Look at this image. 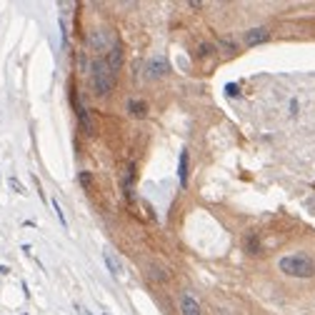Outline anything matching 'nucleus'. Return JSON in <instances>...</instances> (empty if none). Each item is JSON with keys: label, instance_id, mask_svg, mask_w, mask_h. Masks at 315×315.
Here are the masks:
<instances>
[{"label": "nucleus", "instance_id": "obj_1", "mask_svg": "<svg viewBox=\"0 0 315 315\" xmlns=\"http://www.w3.org/2000/svg\"><path fill=\"white\" fill-rule=\"evenodd\" d=\"M280 273L290 278H313L315 275V260L305 253H293L280 260Z\"/></svg>", "mask_w": 315, "mask_h": 315}, {"label": "nucleus", "instance_id": "obj_2", "mask_svg": "<svg viewBox=\"0 0 315 315\" xmlns=\"http://www.w3.org/2000/svg\"><path fill=\"white\" fill-rule=\"evenodd\" d=\"M90 78H93V88L98 95H108L115 85V73L110 65L105 63V58H95L90 65Z\"/></svg>", "mask_w": 315, "mask_h": 315}, {"label": "nucleus", "instance_id": "obj_3", "mask_svg": "<svg viewBox=\"0 0 315 315\" xmlns=\"http://www.w3.org/2000/svg\"><path fill=\"white\" fill-rule=\"evenodd\" d=\"M73 105H75V113H78V123H80L83 133H85V135H95V125H93L90 110H88V108H83V105L78 103V95H73Z\"/></svg>", "mask_w": 315, "mask_h": 315}, {"label": "nucleus", "instance_id": "obj_4", "mask_svg": "<svg viewBox=\"0 0 315 315\" xmlns=\"http://www.w3.org/2000/svg\"><path fill=\"white\" fill-rule=\"evenodd\" d=\"M145 73H148V78H163V75H168L170 73V65H168V60L165 58H150L148 60V65H145Z\"/></svg>", "mask_w": 315, "mask_h": 315}, {"label": "nucleus", "instance_id": "obj_5", "mask_svg": "<svg viewBox=\"0 0 315 315\" xmlns=\"http://www.w3.org/2000/svg\"><path fill=\"white\" fill-rule=\"evenodd\" d=\"M178 308H180V313L183 315H203L201 303H198L190 293H183V295L178 298Z\"/></svg>", "mask_w": 315, "mask_h": 315}, {"label": "nucleus", "instance_id": "obj_6", "mask_svg": "<svg viewBox=\"0 0 315 315\" xmlns=\"http://www.w3.org/2000/svg\"><path fill=\"white\" fill-rule=\"evenodd\" d=\"M268 38H270L268 28H253L245 33V45H260V43H265Z\"/></svg>", "mask_w": 315, "mask_h": 315}, {"label": "nucleus", "instance_id": "obj_7", "mask_svg": "<svg viewBox=\"0 0 315 315\" xmlns=\"http://www.w3.org/2000/svg\"><path fill=\"white\" fill-rule=\"evenodd\" d=\"M105 63L110 65V70H113V73H118V70H120V65H123V48H120V45H113V48L108 50Z\"/></svg>", "mask_w": 315, "mask_h": 315}, {"label": "nucleus", "instance_id": "obj_8", "mask_svg": "<svg viewBox=\"0 0 315 315\" xmlns=\"http://www.w3.org/2000/svg\"><path fill=\"white\" fill-rule=\"evenodd\" d=\"M128 113L133 115V118H145L148 115V103L138 100V98H130L128 100Z\"/></svg>", "mask_w": 315, "mask_h": 315}, {"label": "nucleus", "instance_id": "obj_9", "mask_svg": "<svg viewBox=\"0 0 315 315\" xmlns=\"http://www.w3.org/2000/svg\"><path fill=\"white\" fill-rule=\"evenodd\" d=\"M148 275H150L153 280H158V283H165V280L170 278V273H168L163 265H158V263H150V265H148Z\"/></svg>", "mask_w": 315, "mask_h": 315}, {"label": "nucleus", "instance_id": "obj_10", "mask_svg": "<svg viewBox=\"0 0 315 315\" xmlns=\"http://www.w3.org/2000/svg\"><path fill=\"white\" fill-rule=\"evenodd\" d=\"M243 245H245V253H250V255H258L260 253V240L255 233H248L245 240H243Z\"/></svg>", "mask_w": 315, "mask_h": 315}, {"label": "nucleus", "instance_id": "obj_11", "mask_svg": "<svg viewBox=\"0 0 315 315\" xmlns=\"http://www.w3.org/2000/svg\"><path fill=\"white\" fill-rule=\"evenodd\" d=\"M178 178H180V185H188V153H185V150L180 153V163H178Z\"/></svg>", "mask_w": 315, "mask_h": 315}, {"label": "nucleus", "instance_id": "obj_12", "mask_svg": "<svg viewBox=\"0 0 315 315\" xmlns=\"http://www.w3.org/2000/svg\"><path fill=\"white\" fill-rule=\"evenodd\" d=\"M133 178H135V165L130 163L128 165V173H125V195L133 198Z\"/></svg>", "mask_w": 315, "mask_h": 315}, {"label": "nucleus", "instance_id": "obj_13", "mask_svg": "<svg viewBox=\"0 0 315 315\" xmlns=\"http://www.w3.org/2000/svg\"><path fill=\"white\" fill-rule=\"evenodd\" d=\"M105 265H108V270H110L113 278H120V265H118V260H115L110 253H105Z\"/></svg>", "mask_w": 315, "mask_h": 315}, {"label": "nucleus", "instance_id": "obj_14", "mask_svg": "<svg viewBox=\"0 0 315 315\" xmlns=\"http://www.w3.org/2000/svg\"><path fill=\"white\" fill-rule=\"evenodd\" d=\"M213 53H215V45L213 43H201L198 45V55L201 58H208V55H213Z\"/></svg>", "mask_w": 315, "mask_h": 315}, {"label": "nucleus", "instance_id": "obj_15", "mask_svg": "<svg viewBox=\"0 0 315 315\" xmlns=\"http://www.w3.org/2000/svg\"><path fill=\"white\" fill-rule=\"evenodd\" d=\"M90 183H93V175L88 170H83L80 173V185H83V188H90Z\"/></svg>", "mask_w": 315, "mask_h": 315}, {"label": "nucleus", "instance_id": "obj_16", "mask_svg": "<svg viewBox=\"0 0 315 315\" xmlns=\"http://www.w3.org/2000/svg\"><path fill=\"white\" fill-rule=\"evenodd\" d=\"M225 93H228L230 98H238V95H240V88L235 85V83H228V85H225Z\"/></svg>", "mask_w": 315, "mask_h": 315}, {"label": "nucleus", "instance_id": "obj_17", "mask_svg": "<svg viewBox=\"0 0 315 315\" xmlns=\"http://www.w3.org/2000/svg\"><path fill=\"white\" fill-rule=\"evenodd\" d=\"M220 48H223V50H228V53H235V50H238L233 40H220Z\"/></svg>", "mask_w": 315, "mask_h": 315}, {"label": "nucleus", "instance_id": "obj_18", "mask_svg": "<svg viewBox=\"0 0 315 315\" xmlns=\"http://www.w3.org/2000/svg\"><path fill=\"white\" fill-rule=\"evenodd\" d=\"M10 185H13V190H18V193H25V190H23V185L18 183V178H15V175L10 178Z\"/></svg>", "mask_w": 315, "mask_h": 315}, {"label": "nucleus", "instance_id": "obj_19", "mask_svg": "<svg viewBox=\"0 0 315 315\" xmlns=\"http://www.w3.org/2000/svg\"><path fill=\"white\" fill-rule=\"evenodd\" d=\"M53 208H55V213H58V220H60L63 225H68V223H65V215L60 213V205H58V201H53Z\"/></svg>", "mask_w": 315, "mask_h": 315}, {"label": "nucleus", "instance_id": "obj_20", "mask_svg": "<svg viewBox=\"0 0 315 315\" xmlns=\"http://www.w3.org/2000/svg\"><path fill=\"white\" fill-rule=\"evenodd\" d=\"M103 315H108V313H103Z\"/></svg>", "mask_w": 315, "mask_h": 315}]
</instances>
